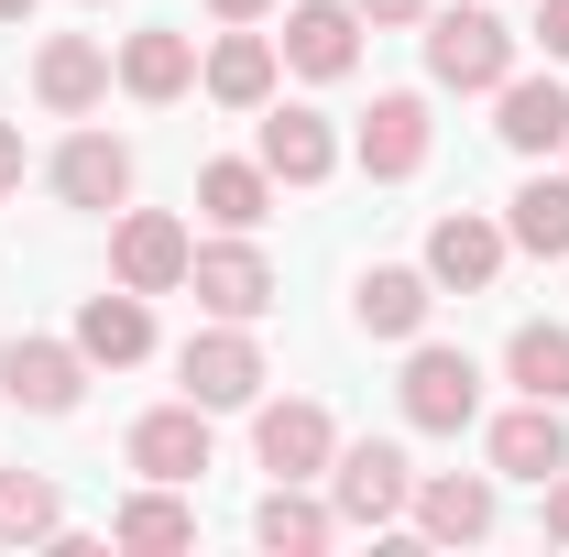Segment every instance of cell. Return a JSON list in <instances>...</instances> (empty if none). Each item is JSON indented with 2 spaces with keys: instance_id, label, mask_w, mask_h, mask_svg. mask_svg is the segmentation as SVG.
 I'll use <instances>...</instances> for the list:
<instances>
[{
  "instance_id": "obj_10",
  "label": "cell",
  "mask_w": 569,
  "mask_h": 557,
  "mask_svg": "<svg viewBox=\"0 0 569 557\" xmlns=\"http://www.w3.org/2000/svg\"><path fill=\"white\" fill-rule=\"evenodd\" d=\"M406 525H417L427 547H482V536L503 525V492H493V470H417Z\"/></svg>"
},
{
  "instance_id": "obj_20",
  "label": "cell",
  "mask_w": 569,
  "mask_h": 557,
  "mask_svg": "<svg viewBox=\"0 0 569 557\" xmlns=\"http://www.w3.org/2000/svg\"><path fill=\"white\" fill-rule=\"evenodd\" d=\"M67 340L88 350V372H132V361H153V295H132V284H110V295H88Z\"/></svg>"
},
{
  "instance_id": "obj_22",
  "label": "cell",
  "mask_w": 569,
  "mask_h": 557,
  "mask_svg": "<svg viewBox=\"0 0 569 557\" xmlns=\"http://www.w3.org/2000/svg\"><path fill=\"white\" fill-rule=\"evenodd\" d=\"M274 77H284V55H274V33H252V22H230L209 55H198V88H209L219 110H263Z\"/></svg>"
},
{
  "instance_id": "obj_25",
  "label": "cell",
  "mask_w": 569,
  "mask_h": 557,
  "mask_svg": "<svg viewBox=\"0 0 569 557\" xmlns=\"http://www.w3.org/2000/svg\"><path fill=\"white\" fill-rule=\"evenodd\" d=\"M198 219H209V230H263V219H274V175H263L252 153L198 164Z\"/></svg>"
},
{
  "instance_id": "obj_19",
  "label": "cell",
  "mask_w": 569,
  "mask_h": 557,
  "mask_svg": "<svg viewBox=\"0 0 569 557\" xmlns=\"http://www.w3.org/2000/svg\"><path fill=\"white\" fill-rule=\"evenodd\" d=\"M427 306H438V284H427V263H372V274L351 284V328L361 340H427Z\"/></svg>"
},
{
  "instance_id": "obj_5",
  "label": "cell",
  "mask_w": 569,
  "mask_h": 557,
  "mask_svg": "<svg viewBox=\"0 0 569 557\" xmlns=\"http://www.w3.org/2000/svg\"><path fill=\"white\" fill-rule=\"evenodd\" d=\"M187 263H198V230L176 209H121L110 219V284H132V295H187Z\"/></svg>"
},
{
  "instance_id": "obj_16",
  "label": "cell",
  "mask_w": 569,
  "mask_h": 557,
  "mask_svg": "<svg viewBox=\"0 0 569 557\" xmlns=\"http://www.w3.org/2000/svg\"><path fill=\"white\" fill-rule=\"evenodd\" d=\"M274 55L296 77H318V88H329V77H351L361 67V11L351 0H296V11H284V33H274Z\"/></svg>"
},
{
  "instance_id": "obj_26",
  "label": "cell",
  "mask_w": 569,
  "mask_h": 557,
  "mask_svg": "<svg viewBox=\"0 0 569 557\" xmlns=\"http://www.w3.org/2000/svg\"><path fill=\"white\" fill-rule=\"evenodd\" d=\"M503 383L537 394V405H569V317H526L503 340Z\"/></svg>"
},
{
  "instance_id": "obj_28",
  "label": "cell",
  "mask_w": 569,
  "mask_h": 557,
  "mask_svg": "<svg viewBox=\"0 0 569 557\" xmlns=\"http://www.w3.org/2000/svg\"><path fill=\"white\" fill-rule=\"evenodd\" d=\"M56 525H67V492L44 470H0V547H56Z\"/></svg>"
},
{
  "instance_id": "obj_8",
  "label": "cell",
  "mask_w": 569,
  "mask_h": 557,
  "mask_svg": "<svg viewBox=\"0 0 569 557\" xmlns=\"http://www.w3.org/2000/svg\"><path fill=\"white\" fill-rule=\"evenodd\" d=\"M503 252H515V241H503L493 209H438L427 219V284H438V295H493Z\"/></svg>"
},
{
  "instance_id": "obj_29",
  "label": "cell",
  "mask_w": 569,
  "mask_h": 557,
  "mask_svg": "<svg viewBox=\"0 0 569 557\" xmlns=\"http://www.w3.org/2000/svg\"><path fill=\"white\" fill-rule=\"evenodd\" d=\"M361 22H372V33H395V22H427V11H438V0H351Z\"/></svg>"
},
{
  "instance_id": "obj_32",
  "label": "cell",
  "mask_w": 569,
  "mask_h": 557,
  "mask_svg": "<svg viewBox=\"0 0 569 557\" xmlns=\"http://www.w3.org/2000/svg\"><path fill=\"white\" fill-rule=\"evenodd\" d=\"M22 186V121H0V198Z\"/></svg>"
},
{
  "instance_id": "obj_30",
  "label": "cell",
  "mask_w": 569,
  "mask_h": 557,
  "mask_svg": "<svg viewBox=\"0 0 569 557\" xmlns=\"http://www.w3.org/2000/svg\"><path fill=\"white\" fill-rule=\"evenodd\" d=\"M537 44H548V67H569V0H537Z\"/></svg>"
},
{
  "instance_id": "obj_17",
  "label": "cell",
  "mask_w": 569,
  "mask_h": 557,
  "mask_svg": "<svg viewBox=\"0 0 569 557\" xmlns=\"http://www.w3.org/2000/svg\"><path fill=\"white\" fill-rule=\"evenodd\" d=\"M110 77L132 88L142 110H164V99H187V88H198V33H187V22H142V33H121Z\"/></svg>"
},
{
  "instance_id": "obj_35",
  "label": "cell",
  "mask_w": 569,
  "mask_h": 557,
  "mask_svg": "<svg viewBox=\"0 0 569 557\" xmlns=\"http://www.w3.org/2000/svg\"><path fill=\"white\" fill-rule=\"evenodd\" d=\"M88 11H99V0H88Z\"/></svg>"
},
{
  "instance_id": "obj_9",
  "label": "cell",
  "mask_w": 569,
  "mask_h": 557,
  "mask_svg": "<svg viewBox=\"0 0 569 557\" xmlns=\"http://www.w3.org/2000/svg\"><path fill=\"white\" fill-rule=\"evenodd\" d=\"M252 459L274 470V482H329V459H340V426L318 394H284V405H252Z\"/></svg>"
},
{
  "instance_id": "obj_7",
  "label": "cell",
  "mask_w": 569,
  "mask_h": 557,
  "mask_svg": "<svg viewBox=\"0 0 569 557\" xmlns=\"http://www.w3.org/2000/svg\"><path fill=\"white\" fill-rule=\"evenodd\" d=\"M0 405H22V416H77L88 405V350L77 340H0Z\"/></svg>"
},
{
  "instance_id": "obj_15",
  "label": "cell",
  "mask_w": 569,
  "mask_h": 557,
  "mask_svg": "<svg viewBox=\"0 0 569 557\" xmlns=\"http://www.w3.org/2000/svg\"><path fill=\"white\" fill-rule=\"evenodd\" d=\"M121 459H132L142 482H198L209 470V405H153V416H132V437H121Z\"/></svg>"
},
{
  "instance_id": "obj_14",
  "label": "cell",
  "mask_w": 569,
  "mask_h": 557,
  "mask_svg": "<svg viewBox=\"0 0 569 557\" xmlns=\"http://www.w3.org/2000/svg\"><path fill=\"white\" fill-rule=\"evenodd\" d=\"M482 459H493V482H559L569 470V405H515V416L482 426Z\"/></svg>"
},
{
  "instance_id": "obj_2",
  "label": "cell",
  "mask_w": 569,
  "mask_h": 557,
  "mask_svg": "<svg viewBox=\"0 0 569 557\" xmlns=\"http://www.w3.org/2000/svg\"><path fill=\"white\" fill-rule=\"evenodd\" d=\"M406 503H417L406 448H395V437H340V459H329V514H340V536H395Z\"/></svg>"
},
{
  "instance_id": "obj_31",
  "label": "cell",
  "mask_w": 569,
  "mask_h": 557,
  "mask_svg": "<svg viewBox=\"0 0 569 557\" xmlns=\"http://www.w3.org/2000/svg\"><path fill=\"white\" fill-rule=\"evenodd\" d=\"M537 492H548V514H537V525H548V547H569V470H559V482H537Z\"/></svg>"
},
{
  "instance_id": "obj_1",
  "label": "cell",
  "mask_w": 569,
  "mask_h": 557,
  "mask_svg": "<svg viewBox=\"0 0 569 557\" xmlns=\"http://www.w3.org/2000/svg\"><path fill=\"white\" fill-rule=\"evenodd\" d=\"M515 77V22L482 0H438L427 11V88H460V99H493Z\"/></svg>"
},
{
  "instance_id": "obj_11",
  "label": "cell",
  "mask_w": 569,
  "mask_h": 557,
  "mask_svg": "<svg viewBox=\"0 0 569 557\" xmlns=\"http://www.w3.org/2000/svg\"><path fill=\"white\" fill-rule=\"evenodd\" d=\"M44 186L67 198V209H132V142L121 132H99V121H77L67 142H56V164H44Z\"/></svg>"
},
{
  "instance_id": "obj_23",
  "label": "cell",
  "mask_w": 569,
  "mask_h": 557,
  "mask_svg": "<svg viewBox=\"0 0 569 557\" xmlns=\"http://www.w3.org/2000/svg\"><path fill=\"white\" fill-rule=\"evenodd\" d=\"M110 547H132V557H176V547H198V503H187V482H142L121 514H110Z\"/></svg>"
},
{
  "instance_id": "obj_33",
  "label": "cell",
  "mask_w": 569,
  "mask_h": 557,
  "mask_svg": "<svg viewBox=\"0 0 569 557\" xmlns=\"http://www.w3.org/2000/svg\"><path fill=\"white\" fill-rule=\"evenodd\" d=\"M219 22H263V11H274V0H209Z\"/></svg>"
},
{
  "instance_id": "obj_18",
  "label": "cell",
  "mask_w": 569,
  "mask_h": 557,
  "mask_svg": "<svg viewBox=\"0 0 569 557\" xmlns=\"http://www.w3.org/2000/svg\"><path fill=\"white\" fill-rule=\"evenodd\" d=\"M110 88H121V77H110V44H88V33H44V44H33V99H44L56 121H88Z\"/></svg>"
},
{
  "instance_id": "obj_27",
  "label": "cell",
  "mask_w": 569,
  "mask_h": 557,
  "mask_svg": "<svg viewBox=\"0 0 569 557\" xmlns=\"http://www.w3.org/2000/svg\"><path fill=\"white\" fill-rule=\"evenodd\" d=\"M503 241L537 252V263H569V175H526L503 198Z\"/></svg>"
},
{
  "instance_id": "obj_3",
  "label": "cell",
  "mask_w": 569,
  "mask_h": 557,
  "mask_svg": "<svg viewBox=\"0 0 569 557\" xmlns=\"http://www.w3.org/2000/svg\"><path fill=\"white\" fill-rule=\"evenodd\" d=\"M395 405L417 437H460V426L482 416V361L449 340H406V372H395Z\"/></svg>"
},
{
  "instance_id": "obj_21",
  "label": "cell",
  "mask_w": 569,
  "mask_h": 557,
  "mask_svg": "<svg viewBox=\"0 0 569 557\" xmlns=\"http://www.w3.org/2000/svg\"><path fill=\"white\" fill-rule=\"evenodd\" d=\"M493 132H503V153H526V164H537V153H559L569 142V88H559V67L548 77H503L493 88Z\"/></svg>"
},
{
  "instance_id": "obj_24",
  "label": "cell",
  "mask_w": 569,
  "mask_h": 557,
  "mask_svg": "<svg viewBox=\"0 0 569 557\" xmlns=\"http://www.w3.org/2000/svg\"><path fill=\"white\" fill-rule=\"evenodd\" d=\"M252 547H274V557H318V547H340V514H329L307 482H274L263 503H252Z\"/></svg>"
},
{
  "instance_id": "obj_12",
  "label": "cell",
  "mask_w": 569,
  "mask_h": 557,
  "mask_svg": "<svg viewBox=\"0 0 569 557\" xmlns=\"http://www.w3.org/2000/svg\"><path fill=\"white\" fill-rule=\"evenodd\" d=\"M187 295L209 306V317H274V263L252 252V230H230V241H198V263H187Z\"/></svg>"
},
{
  "instance_id": "obj_36",
  "label": "cell",
  "mask_w": 569,
  "mask_h": 557,
  "mask_svg": "<svg viewBox=\"0 0 569 557\" xmlns=\"http://www.w3.org/2000/svg\"><path fill=\"white\" fill-rule=\"evenodd\" d=\"M559 153H569V142H559Z\"/></svg>"
},
{
  "instance_id": "obj_13",
  "label": "cell",
  "mask_w": 569,
  "mask_h": 557,
  "mask_svg": "<svg viewBox=\"0 0 569 557\" xmlns=\"http://www.w3.org/2000/svg\"><path fill=\"white\" fill-rule=\"evenodd\" d=\"M427 142H438L427 99H417V88H383V99L361 110V132H351V164L372 175V186H406V175L427 164Z\"/></svg>"
},
{
  "instance_id": "obj_6",
  "label": "cell",
  "mask_w": 569,
  "mask_h": 557,
  "mask_svg": "<svg viewBox=\"0 0 569 557\" xmlns=\"http://www.w3.org/2000/svg\"><path fill=\"white\" fill-rule=\"evenodd\" d=\"M252 164H263L274 186H329V175H340V132H329V110H307V99H263V110H252Z\"/></svg>"
},
{
  "instance_id": "obj_4",
  "label": "cell",
  "mask_w": 569,
  "mask_h": 557,
  "mask_svg": "<svg viewBox=\"0 0 569 557\" xmlns=\"http://www.w3.org/2000/svg\"><path fill=\"white\" fill-rule=\"evenodd\" d=\"M176 383H187V405H209V416H241V405H263V340L241 328V317H209L198 340L176 350Z\"/></svg>"
},
{
  "instance_id": "obj_34",
  "label": "cell",
  "mask_w": 569,
  "mask_h": 557,
  "mask_svg": "<svg viewBox=\"0 0 569 557\" xmlns=\"http://www.w3.org/2000/svg\"><path fill=\"white\" fill-rule=\"evenodd\" d=\"M0 22H33V0H0Z\"/></svg>"
}]
</instances>
